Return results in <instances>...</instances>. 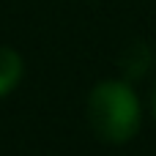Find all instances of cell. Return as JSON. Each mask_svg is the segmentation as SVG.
<instances>
[{"label": "cell", "instance_id": "cell-2", "mask_svg": "<svg viewBox=\"0 0 156 156\" xmlns=\"http://www.w3.org/2000/svg\"><path fill=\"white\" fill-rule=\"evenodd\" d=\"M22 74H25V63L19 52L11 47H0V99L8 96L22 82Z\"/></svg>", "mask_w": 156, "mask_h": 156}, {"label": "cell", "instance_id": "cell-4", "mask_svg": "<svg viewBox=\"0 0 156 156\" xmlns=\"http://www.w3.org/2000/svg\"><path fill=\"white\" fill-rule=\"evenodd\" d=\"M154 115H156V90H154Z\"/></svg>", "mask_w": 156, "mask_h": 156}, {"label": "cell", "instance_id": "cell-1", "mask_svg": "<svg viewBox=\"0 0 156 156\" xmlns=\"http://www.w3.org/2000/svg\"><path fill=\"white\" fill-rule=\"evenodd\" d=\"M88 123L99 140L110 145L129 143L140 129V101L121 80L99 82L88 96Z\"/></svg>", "mask_w": 156, "mask_h": 156}, {"label": "cell", "instance_id": "cell-3", "mask_svg": "<svg viewBox=\"0 0 156 156\" xmlns=\"http://www.w3.org/2000/svg\"><path fill=\"white\" fill-rule=\"evenodd\" d=\"M151 49H148V44H143V41H134L123 55H121V69H123V74L126 77H132V80H137V77H143L145 71H148V66H151Z\"/></svg>", "mask_w": 156, "mask_h": 156}]
</instances>
